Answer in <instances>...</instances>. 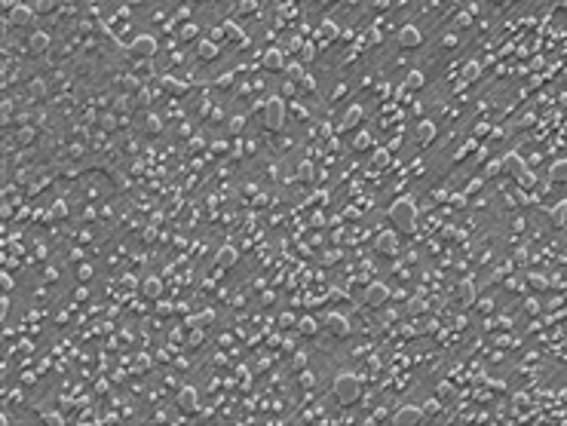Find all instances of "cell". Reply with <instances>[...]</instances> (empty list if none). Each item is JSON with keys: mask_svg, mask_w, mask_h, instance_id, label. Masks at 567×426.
Segmentation results:
<instances>
[{"mask_svg": "<svg viewBox=\"0 0 567 426\" xmlns=\"http://www.w3.org/2000/svg\"><path fill=\"white\" fill-rule=\"evenodd\" d=\"M390 163H393V157H390V150H387V147L371 150V166H374V169H387Z\"/></svg>", "mask_w": 567, "mask_h": 426, "instance_id": "cell-18", "label": "cell"}, {"mask_svg": "<svg viewBox=\"0 0 567 426\" xmlns=\"http://www.w3.org/2000/svg\"><path fill=\"white\" fill-rule=\"evenodd\" d=\"M163 86H166V89H169V92H175V95H181V92H184V89H187V86H184V83H178V80H169V77H166V80H163Z\"/></svg>", "mask_w": 567, "mask_h": 426, "instance_id": "cell-34", "label": "cell"}, {"mask_svg": "<svg viewBox=\"0 0 567 426\" xmlns=\"http://www.w3.org/2000/svg\"><path fill=\"white\" fill-rule=\"evenodd\" d=\"M49 43H52V37H49L46 31H34V34L28 37V52H37V55H40V52L49 49Z\"/></svg>", "mask_w": 567, "mask_h": 426, "instance_id": "cell-12", "label": "cell"}, {"mask_svg": "<svg viewBox=\"0 0 567 426\" xmlns=\"http://www.w3.org/2000/svg\"><path fill=\"white\" fill-rule=\"evenodd\" d=\"M374 252L377 255H384V258H396L399 255V236H396V230H381L374 239Z\"/></svg>", "mask_w": 567, "mask_h": 426, "instance_id": "cell-5", "label": "cell"}, {"mask_svg": "<svg viewBox=\"0 0 567 426\" xmlns=\"http://www.w3.org/2000/svg\"><path fill=\"white\" fill-rule=\"evenodd\" d=\"M264 65H267L270 71H282V68H285V58H282L279 49H270L267 55H264Z\"/></svg>", "mask_w": 567, "mask_h": 426, "instance_id": "cell-21", "label": "cell"}, {"mask_svg": "<svg viewBox=\"0 0 567 426\" xmlns=\"http://www.w3.org/2000/svg\"><path fill=\"white\" fill-rule=\"evenodd\" d=\"M31 138H34V129H22V132H19V141H22V144L31 141Z\"/></svg>", "mask_w": 567, "mask_h": 426, "instance_id": "cell-46", "label": "cell"}, {"mask_svg": "<svg viewBox=\"0 0 567 426\" xmlns=\"http://www.w3.org/2000/svg\"><path fill=\"white\" fill-rule=\"evenodd\" d=\"M359 120H362V107H359V104H350L347 113H344V126H356Z\"/></svg>", "mask_w": 567, "mask_h": 426, "instance_id": "cell-25", "label": "cell"}, {"mask_svg": "<svg viewBox=\"0 0 567 426\" xmlns=\"http://www.w3.org/2000/svg\"><path fill=\"white\" fill-rule=\"evenodd\" d=\"M135 368H147V356H138V359H135Z\"/></svg>", "mask_w": 567, "mask_h": 426, "instance_id": "cell-56", "label": "cell"}, {"mask_svg": "<svg viewBox=\"0 0 567 426\" xmlns=\"http://www.w3.org/2000/svg\"><path fill=\"white\" fill-rule=\"evenodd\" d=\"M141 294H144V297H150V300H157V297L163 294V282H160L157 276H147V279L141 282Z\"/></svg>", "mask_w": 567, "mask_h": 426, "instance_id": "cell-16", "label": "cell"}, {"mask_svg": "<svg viewBox=\"0 0 567 426\" xmlns=\"http://www.w3.org/2000/svg\"><path fill=\"white\" fill-rule=\"evenodd\" d=\"M0 282H4V288H7V291L13 288V276H10V273H4V276H0Z\"/></svg>", "mask_w": 567, "mask_h": 426, "instance_id": "cell-50", "label": "cell"}, {"mask_svg": "<svg viewBox=\"0 0 567 426\" xmlns=\"http://www.w3.org/2000/svg\"><path fill=\"white\" fill-rule=\"evenodd\" d=\"M319 328H322V325H319V322H316L313 316H304V319L297 322V331H300V334H316Z\"/></svg>", "mask_w": 567, "mask_h": 426, "instance_id": "cell-23", "label": "cell"}, {"mask_svg": "<svg viewBox=\"0 0 567 426\" xmlns=\"http://www.w3.org/2000/svg\"><path fill=\"white\" fill-rule=\"evenodd\" d=\"M300 86H304V89H316V83L310 80V77H304V80H300Z\"/></svg>", "mask_w": 567, "mask_h": 426, "instance_id": "cell-55", "label": "cell"}, {"mask_svg": "<svg viewBox=\"0 0 567 426\" xmlns=\"http://www.w3.org/2000/svg\"><path fill=\"white\" fill-rule=\"evenodd\" d=\"M457 25H460V28H466V25H469V16H466V13H460V16H457Z\"/></svg>", "mask_w": 567, "mask_h": 426, "instance_id": "cell-53", "label": "cell"}, {"mask_svg": "<svg viewBox=\"0 0 567 426\" xmlns=\"http://www.w3.org/2000/svg\"><path fill=\"white\" fill-rule=\"evenodd\" d=\"M264 126L273 132H279L285 126V101L279 95H270L267 104H264Z\"/></svg>", "mask_w": 567, "mask_h": 426, "instance_id": "cell-3", "label": "cell"}, {"mask_svg": "<svg viewBox=\"0 0 567 426\" xmlns=\"http://www.w3.org/2000/svg\"><path fill=\"white\" fill-rule=\"evenodd\" d=\"M43 420H46V423H55V426H58V423H65V417H61L58 411H52V414H43Z\"/></svg>", "mask_w": 567, "mask_h": 426, "instance_id": "cell-42", "label": "cell"}, {"mask_svg": "<svg viewBox=\"0 0 567 426\" xmlns=\"http://www.w3.org/2000/svg\"><path fill=\"white\" fill-rule=\"evenodd\" d=\"M442 43H445V46H457V37H454V34H448V37H445Z\"/></svg>", "mask_w": 567, "mask_h": 426, "instance_id": "cell-52", "label": "cell"}, {"mask_svg": "<svg viewBox=\"0 0 567 426\" xmlns=\"http://www.w3.org/2000/svg\"><path fill=\"white\" fill-rule=\"evenodd\" d=\"M438 396H442V399H451V396H454V386H451V383H442V386H438Z\"/></svg>", "mask_w": 567, "mask_h": 426, "instance_id": "cell-43", "label": "cell"}, {"mask_svg": "<svg viewBox=\"0 0 567 426\" xmlns=\"http://www.w3.org/2000/svg\"><path fill=\"white\" fill-rule=\"evenodd\" d=\"M331 396H334L340 405H356L359 396H362V383H359V377L350 374V371H340V374L334 377V383H331Z\"/></svg>", "mask_w": 567, "mask_h": 426, "instance_id": "cell-1", "label": "cell"}, {"mask_svg": "<svg viewBox=\"0 0 567 426\" xmlns=\"http://www.w3.org/2000/svg\"><path fill=\"white\" fill-rule=\"evenodd\" d=\"M297 178H300V181H313V178H316V169H313V163H307V160L300 163V166H297Z\"/></svg>", "mask_w": 567, "mask_h": 426, "instance_id": "cell-27", "label": "cell"}, {"mask_svg": "<svg viewBox=\"0 0 567 426\" xmlns=\"http://www.w3.org/2000/svg\"><path fill=\"white\" fill-rule=\"evenodd\" d=\"M478 71H481V68H478V62H469V65L463 68V77L472 83V80H478Z\"/></svg>", "mask_w": 567, "mask_h": 426, "instance_id": "cell-30", "label": "cell"}, {"mask_svg": "<svg viewBox=\"0 0 567 426\" xmlns=\"http://www.w3.org/2000/svg\"><path fill=\"white\" fill-rule=\"evenodd\" d=\"M313 55H316V52H313V46H310V43H304V46H300V58H304V62H310Z\"/></svg>", "mask_w": 567, "mask_h": 426, "instance_id": "cell-44", "label": "cell"}, {"mask_svg": "<svg viewBox=\"0 0 567 426\" xmlns=\"http://www.w3.org/2000/svg\"><path fill=\"white\" fill-rule=\"evenodd\" d=\"M426 83V77L420 74V71H408V77H405V89H420Z\"/></svg>", "mask_w": 567, "mask_h": 426, "instance_id": "cell-22", "label": "cell"}, {"mask_svg": "<svg viewBox=\"0 0 567 426\" xmlns=\"http://www.w3.org/2000/svg\"><path fill=\"white\" fill-rule=\"evenodd\" d=\"M285 74H288V80H294V83H300L304 80V65H285Z\"/></svg>", "mask_w": 567, "mask_h": 426, "instance_id": "cell-28", "label": "cell"}, {"mask_svg": "<svg viewBox=\"0 0 567 426\" xmlns=\"http://www.w3.org/2000/svg\"><path fill=\"white\" fill-rule=\"evenodd\" d=\"M503 169H506V172H512L515 178L527 172V169H524V160L518 157V153H506V157H503Z\"/></svg>", "mask_w": 567, "mask_h": 426, "instance_id": "cell-17", "label": "cell"}, {"mask_svg": "<svg viewBox=\"0 0 567 426\" xmlns=\"http://www.w3.org/2000/svg\"><path fill=\"white\" fill-rule=\"evenodd\" d=\"M368 40H371V43H381V31H377V28L368 31Z\"/></svg>", "mask_w": 567, "mask_h": 426, "instance_id": "cell-49", "label": "cell"}, {"mask_svg": "<svg viewBox=\"0 0 567 426\" xmlns=\"http://www.w3.org/2000/svg\"><path fill=\"white\" fill-rule=\"evenodd\" d=\"M396 40H399L402 49H417V46L423 43V34H420L417 25H402L399 34H396Z\"/></svg>", "mask_w": 567, "mask_h": 426, "instance_id": "cell-6", "label": "cell"}, {"mask_svg": "<svg viewBox=\"0 0 567 426\" xmlns=\"http://www.w3.org/2000/svg\"><path fill=\"white\" fill-rule=\"evenodd\" d=\"M34 7H28V4H16L13 10H10V16H7V25H13V28H22V25H28L31 19H34Z\"/></svg>", "mask_w": 567, "mask_h": 426, "instance_id": "cell-10", "label": "cell"}, {"mask_svg": "<svg viewBox=\"0 0 567 426\" xmlns=\"http://www.w3.org/2000/svg\"><path fill=\"white\" fill-rule=\"evenodd\" d=\"M200 319H203V325H209V322H212V319H215V313H212V310H206V313H203V316H200Z\"/></svg>", "mask_w": 567, "mask_h": 426, "instance_id": "cell-51", "label": "cell"}, {"mask_svg": "<svg viewBox=\"0 0 567 426\" xmlns=\"http://www.w3.org/2000/svg\"><path fill=\"white\" fill-rule=\"evenodd\" d=\"M197 58L200 62H215L218 58V43L215 40H200L197 43Z\"/></svg>", "mask_w": 567, "mask_h": 426, "instance_id": "cell-14", "label": "cell"}, {"mask_svg": "<svg viewBox=\"0 0 567 426\" xmlns=\"http://www.w3.org/2000/svg\"><path fill=\"white\" fill-rule=\"evenodd\" d=\"M221 28H224V37H233L236 43H245V37H242V31H239V28H236L233 22H224Z\"/></svg>", "mask_w": 567, "mask_h": 426, "instance_id": "cell-26", "label": "cell"}, {"mask_svg": "<svg viewBox=\"0 0 567 426\" xmlns=\"http://www.w3.org/2000/svg\"><path fill=\"white\" fill-rule=\"evenodd\" d=\"M414 138H417V144H429L435 138V123L432 120H420L417 126H414Z\"/></svg>", "mask_w": 567, "mask_h": 426, "instance_id": "cell-13", "label": "cell"}, {"mask_svg": "<svg viewBox=\"0 0 567 426\" xmlns=\"http://www.w3.org/2000/svg\"><path fill=\"white\" fill-rule=\"evenodd\" d=\"M420 411H423V417H435V414H438V399H429Z\"/></svg>", "mask_w": 567, "mask_h": 426, "instance_id": "cell-36", "label": "cell"}, {"mask_svg": "<svg viewBox=\"0 0 567 426\" xmlns=\"http://www.w3.org/2000/svg\"><path fill=\"white\" fill-rule=\"evenodd\" d=\"M564 215H567V203H561L555 212H552V218H555V224H564Z\"/></svg>", "mask_w": 567, "mask_h": 426, "instance_id": "cell-39", "label": "cell"}, {"mask_svg": "<svg viewBox=\"0 0 567 426\" xmlns=\"http://www.w3.org/2000/svg\"><path fill=\"white\" fill-rule=\"evenodd\" d=\"M322 325H325L334 337H347V334H350V319H347V316H340V313H331Z\"/></svg>", "mask_w": 567, "mask_h": 426, "instance_id": "cell-11", "label": "cell"}, {"mask_svg": "<svg viewBox=\"0 0 567 426\" xmlns=\"http://www.w3.org/2000/svg\"><path fill=\"white\" fill-rule=\"evenodd\" d=\"M129 55L132 58H154L157 55V40L150 34H138L135 40L129 43Z\"/></svg>", "mask_w": 567, "mask_h": 426, "instance_id": "cell-4", "label": "cell"}, {"mask_svg": "<svg viewBox=\"0 0 567 426\" xmlns=\"http://www.w3.org/2000/svg\"><path fill=\"white\" fill-rule=\"evenodd\" d=\"M74 297H77V300H86V297H89V291L80 285V288H74Z\"/></svg>", "mask_w": 567, "mask_h": 426, "instance_id": "cell-47", "label": "cell"}, {"mask_svg": "<svg viewBox=\"0 0 567 426\" xmlns=\"http://www.w3.org/2000/svg\"><path fill=\"white\" fill-rule=\"evenodd\" d=\"M420 420H426V417H423V411H420L417 405H402V408L393 414V423H396V426H411V423H420Z\"/></svg>", "mask_w": 567, "mask_h": 426, "instance_id": "cell-8", "label": "cell"}, {"mask_svg": "<svg viewBox=\"0 0 567 426\" xmlns=\"http://www.w3.org/2000/svg\"><path fill=\"white\" fill-rule=\"evenodd\" d=\"M28 98H31V101H43V98H46V83L40 80V77L28 83Z\"/></svg>", "mask_w": 567, "mask_h": 426, "instance_id": "cell-19", "label": "cell"}, {"mask_svg": "<svg viewBox=\"0 0 567 426\" xmlns=\"http://www.w3.org/2000/svg\"><path fill=\"white\" fill-rule=\"evenodd\" d=\"M197 34H200L197 25H184V28H181V37H184V40H197Z\"/></svg>", "mask_w": 567, "mask_h": 426, "instance_id": "cell-37", "label": "cell"}, {"mask_svg": "<svg viewBox=\"0 0 567 426\" xmlns=\"http://www.w3.org/2000/svg\"><path fill=\"white\" fill-rule=\"evenodd\" d=\"M463 300H469V303L475 300V285L472 282H463Z\"/></svg>", "mask_w": 567, "mask_h": 426, "instance_id": "cell-40", "label": "cell"}, {"mask_svg": "<svg viewBox=\"0 0 567 426\" xmlns=\"http://www.w3.org/2000/svg\"><path fill=\"white\" fill-rule=\"evenodd\" d=\"M215 264H218L221 270H230V267L236 264V249H233V246H224V249L215 255Z\"/></svg>", "mask_w": 567, "mask_h": 426, "instance_id": "cell-15", "label": "cell"}, {"mask_svg": "<svg viewBox=\"0 0 567 426\" xmlns=\"http://www.w3.org/2000/svg\"><path fill=\"white\" fill-rule=\"evenodd\" d=\"M423 307H426L423 300H411V313H423Z\"/></svg>", "mask_w": 567, "mask_h": 426, "instance_id": "cell-48", "label": "cell"}, {"mask_svg": "<svg viewBox=\"0 0 567 426\" xmlns=\"http://www.w3.org/2000/svg\"><path fill=\"white\" fill-rule=\"evenodd\" d=\"M390 221L396 224V230H402V233H414V227H417V206H414V200H396L390 206Z\"/></svg>", "mask_w": 567, "mask_h": 426, "instance_id": "cell-2", "label": "cell"}, {"mask_svg": "<svg viewBox=\"0 0 567 426\" xmlns=\"http://www.w3.org/2000/svg\"><path fill=\"white\" fill-rule=\"evenodd\" d=\"M371 147V135L368 132H359L356 138H353V150H368Z\"/></svg>", "mask_w": 567, "mask_h": 426, "instance_id": "cell-29", "label": "cell"}, {"mask_svg": "<svg viewBox=\"0 0 567 426\" xmlns=\"http://www.w3.org/2000/svg\"><path fill=\"white\" fill-rule=\"evenodd\" d=\"M49 215H52V218H55V221H61V218H65V215H68V209H65V203H55V206H52V209H49Z\"/></svg>", "mask_w": 567, "mask_h": 426, "instance_id": "cell-38", "label": "cell"}, {"mask_svg": "<svg viewBox=\"0 0 567 426\" xmlns=\"http://www.w3.org/2000/svg\"><path fill=\"white\" fill-rule=\"evenodd\" d=\"M549 181H555V184H564V181H567V160L552 163V169H549Z\"/></svg>", "mask_w": 567, "mask_h": 426, "instance_id": "cell-20", "label": "cell"}, {"mask_svg": "<svg viewBox=\"0 0 567 426\" xmlns=\"http://www.w3.org/2000/svg\"><path fill=\"white\" fill-rule=\"evenodd\" d=\"M368 307H384L387 300H390V288L384 285V282H371L368 288H365V297H362Z\"/></svg>", "mask_w": 567, "mask_h": 426, "instance_id": "cell-9", "label": "cell"}, {"mask_svg": "<svg viewBox=\"0 0 567 426\" xmlns=\"http://www.w3.org/2000/svg\"><path fill=\"white\" fill-rule=\"evenodd\" d=\"M98 123H101V129H107V132H110V129H113V123H117V120H113V113H104V117H101Z\"/></svg>", "mask_w": 567, "mask_h": 426, "instance_id": "cell-41", "label": "cell"}, {"mask_svg": "<svg viewBox=\"0 0 567 426\" xmlns=\"http://www.w3.org/2000/svg\"><path fill=\"white\" fill-rule=\"evenodd\" d=\"M175 402H178V408H181L184 414L200 411V393L194 390V386H181V390H178V396H175Z\"/></svg>", "mask_w": 567, "mask_h": 426, "instance_id": "cell-7", "label": "cell"}, {"mask_svg": "<svg viewBox=\"0 0 567 426\" xmlns=\"http://www.w3.org/2000/svg\"><path fill=\"white\" fill-rule=\"evenodd\" d=\"M147 129H150V132H154V135H157V132L163 129V120L157 117V113H147Z\"/></svg>", "mask_w": 567, "mask_h": 426, "instance_id": "cell-33", "label": "cell"}, {"mask_svg": "<svg viewBox=\"0 0 567 426\" xmlns=\"http://www.w3.org/2000/svg\"><path fill=\"white\" fill-rule=\"evenodd\" d=\"M487 132H490V126H487V123H478V129H475V138H484Z\"/></svg>", "mask_w": 567, "mask_h": 426, "instance_id": "cell-45", "label": "cell"}, {"mask_svg": "<svg viewBox=\"0 0 567 426\" xmlns=\"http://www.w3.org/2000/svg\"><path fill=\"white\" fill-rule=\"evenodd\" d=\"M242 123H245V120H242V117H236V120H233V126H230V129H233V132H242Z\"/></svg>", "mask_w": 567, "mask_h": 426, "instance_id": "cell-54", "label": "cell"}, {"mask_svg": "<svg viewBox=\"0 0 567 426\" xmlns=\"http://www.w3.org/2000/svg\"><path fill=\"white\" fill-rule=\"evenodd\" d=\"M319 37H322V40H334V37H337V25H334L331 19H322V25H319Z\"/></svg>", "mask_w": 567, "mask_h": 426, "instance_id": "cell-24", "label": "cell"}, {"mask_svg": "<svg viewBox=\"0 0 567 426\" xmlns=\"http://www.w3.org/2000/svg\"><path fill=\"white\" fill-rule=\"evenodd\" d=\"M55 4H58V0H37V4H34V10H37V13H52V10H55Z\"/></svg>", "mask_w": 567, "mask_h": 426, "instance_id": "cell-32", "label": "cell"}, {"mask_svg": "<svg viewBox=\"0 0 567 426\" xmlns=\"http://www.w3.org/2000/svg\"><path fill=\"white\" fill-rule=\"evenodd\" d=\"M472 150H475V138H469V141H466V144H463V147H460L457 153H454V160H463L466 153H472Z\"/></svg>", "mask_w": 567, "mask_h": 426, "instance_id": "cell-35", "label": "cell"}, {"mask_svg": "<svg viewBox=\"0 0 567 426\" xmlns=\"http://www.w3.org/2000/svg\"><path fill=\"white\" fill-rule=\"evenodd\" d=\"M92 273H95V270H92V264H80V270H77V279H80V282H89V279H92Z\"/></svg>", "mask_w": 567, "mask_h": 426, "instance_id": "cell-31", "label": "cell"}]
</instances>
